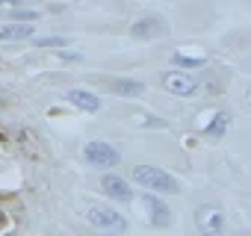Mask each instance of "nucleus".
Wrapping results in <instances>:
<instances>
[{
    "instance_id": "nucleus-1",
    "label": "nucleus",
    "mask_w": 251,
    "mask_h": 236,
    "mask_svg": "<svg viewBox=\"0 0 251 236\" xmlns=\"http://www.w3.org/2000/svg\"><path fill=\"white\" fill-rule=\"evenodd\" d=\"M133 180L139 186H145L148 192H157V195H175V192H180V183L169 171H163L157 165H136L133 168Z\"/></svg>"
},
{
    "instance_id": "nucleus-2",
    "label": "nucleus",
    "mask_w": 251,
    "mask_h": 236,
    "mask_svg": "<svg viewBox=\"0 0 251 236\" xmlns=\"http://www.w3.org/2000/svg\"><path fill=\"white\" fill-rule=\"evenodd\" d=\"M160 86H163L169 94L189 97V94H195V92H198V86H201V83H198V77H195V74L175 68V71H166V74L160 77Z\"/></svg>"
},
{
    "instance_id": "nucleus-3",
    "label": "nucleus",
    "mask_w": 251,
    "mask_h": 236,
    "mask_svg": "<svg viewBox=\"0 0 251 236\" xmlns=\"http://www.w3.org/2000/svg\"><path fill=\"white\" fill-rule=\"evenodd\" d=\"M195 224H198L201 236H222L225 233V212L213 204H204L195 210Z\"/></svg>"
},
{
    "instance_id": "nucleus-4",
    "label": "nucleus",
    "mask_w": 251,
    "mask_h": 236,
    "mask_svg": "<svg viewBox=\"0 0 251 236\" xmlns=\"http://www.w3.org/2000/svg\"><path fill=\"white\" fill-rule=\"evenodd\" d=\"M83 157H86V163L95 165V168H112V165H118V160H121L118 151H115L109 142H86Z\"/></svg>"
},
{
    "instance_id": "nucleus-5",
    "label": "nucleus",
    "mask_w": 251,
    "mask_h": 236,
    "mask_svg": "<svg viewBox=\"0 0 251 236\" xmlns=\"http://www.w3.org/2000/svg\"><path fill=\"white\" fill-rule=\"evenodd\" d=\"M86 221L95 224V227H100V230H115V233L127 227V221H124L121 212H115V210H109V207H98V204L86 210Z\"/></svg>"
},
{
    "instance_id": "nucleus-6",
    "label": "nucleus",
    "mask_w": 251,
    "mask_h": 236,
    "mask_svg": "<svg viewBox=\"0 0 251 236\" xmlns=\"http://www.w3.org/2000/svg\"><path fill=\"white\" fill-rule=\"evenodd\" d=\"M130 33H133V39L148 42V39H160V36H166V33H169V24H166L163 15H145V18L133 21Z\"/></svg>"
},
{
    "instance_id": "nucleus-7",
    "label": "nucleus",
    "mask_w": 251,
    "mask_h": 236,
    "mask_svg": "<svg viewBox=\"0 0 251 236\" xmlns=\"http://www.w3.org/2000/svg\"><path fill=\"white\" fill-rule=\"evenodd\" d=\"M100 189H103L109 198H115V201H130V198H133L130 183L124 180V177H118V174H103V177H100Z\"/></svg>"
},
{
    "instance_id": "nucleus-8",
    "label": "nucleus",
    "mask_w": 251,
    "mask_h": 236,
    "mask_svg": "<svg viewBox=\"0 0 251 236\" xmlns=\"http://www.w3.org/2000/svg\"><path fill=\"white\" fill-rule=\"evenodd\" d=\"M145 210H148L151 224H157V227H169V224H172V212H169V207H166L160 198L145 195Z\"/></svg>"
},
{
    "instance_id": "nucleus-9",
    "label": "nucleus",
    "mask_w": 251,
    "mask_h": 236,
    "mask_svg": "<svg viewBox=\"0 0 251 236\" xmlns=\"http://www.w3.org/2000/svg\"><path fill=\"white\" fill-rule=\"evenodd\" d=\"M68 103H74L83 112H98L100 109V97L95 92H86V89H71L68 92Z\"/></svg>"
},
{
    "instance_id": "nucleus-10",
    "label": "nucleus",
    "mask_w": 251,
    "mask_h": 236,
    "mask_svg": "<svg viewBox=\"0 0 251 236\" xmlns=\"http://www.w3.org/2000/svg\"><path fill=\"white\" fill-rule=\"evenodd\" d=\"M106 86H109V92L124 94V97H136V94H142V92H145V83H142V80H130V77L106 80Z\"/></svg>"
},
{
    "instance_id": "nucleus-11",
    "label": "nucleus",
    "mask_w": 251,
    "mask_h": 236,
    "mask_svg": "<svg viewBox=\"0 0 251 236\" xmlns=\"http://www.w3.org/2000/svg\"><path fill=\"white\" fill-rule=\"evenodd\" d=\"M33 36V24H6L0 30V42H21Z\"/></svg>"
},
{
    "instance_id": "nucleus-12",
    "label": "nucleus",
    "mask_w": 251,
    "mask_h": 236,
    "mask_svg": "<svg viewBox=\"0 0 251 236\" xmlns=\"http://www.w3.org/2000/svg\"><path fill=\"white\" fill-rule=\"evenodd\" d=\"M227 124H230V115H227V112H216V115H213V121L207 124V130H204V133H207V136H213V139H219V136L227 130Z\"/></svg>"
},
{
    "instance_id": "nucleus-13",
    "label": "nucleus",
    "mask_w": 251,
    "mask_h": 236,
    "mask_svg": "<svg viewBox=\"0 0 251 236\" xmlns=\"http://www.w3.org/2000/svg\"><path fill=\"white\" fill-rule=\"evenodd\" d=\"M204 62H207L204 56H186V53H175V56H172V65L180 68V71H183V68H198V65H204Z\"/></svg>"
},
{
    "instance_id": "nucleus-14",
    "label": "nucleus",
    "mask_w": 251,
    "mask_h": 236,
    "mask_svg": "<svg viewBox=\"0 0 251 236\" xmlns=\"http://www.w3.org/2000/svg\"><path fill=\"white\" fill-rule=\"evenodd\" d=\"M36 18H39V12H30V9H9V21H12V24H18V21H21V24H33Z\"/></svg>"
},
{
    "instance_id": "nucleus-15",
    "label": "nucleus",
    "mask_w": 251,
    "mask_h": 236,
    "mask_svg": "<svg viewBox=\"0 0 251 236\" xmlns=\"http://www.w3.org/2000/svg\"><path fill=\"white\" fill-rule=\"evenodd\" d=\"M39 47H65V39L62 36H45V39H36Z\"/></svg>"
},
{
    "instance_id": "nucleus-16",
    "label": "nucleus",
    "mask_w": 251,
    "mask_h": 236,
    "mask_svg": "<svg viewBox=\"0 0 251 236\" xmlns=\"http://www.w3.org/2000/svg\"><path fill=\"white\" fill-rule=\"evenodd\" d=\"M0 3H9V6H18V3H21V0H0Z\"/></svg>"
},
{
    "instance_id": "nucleus-17",
    "label": "nucleus",
    "mask_w": 251,
    "mask_h": 236,
    "mask_svg": "<svg viewBox=\"0 0 251 236\" xmlns=\"http://www.w3.org/2000/svg\"><path fill=\"white\" fill-rule=\"evenodd\" d=\"M0 224H3V215H0Z\"/></svg>"
},
{
    "instance_id": "nucleus-18",
    "label": "nucleus",
    "mask_w": 251,
    "mask_h": 236,
    "mask_svg": "<svg viewBox=\"0 0 251 236\" xmlns=\"http://www.w3.org/2000/svg\"><path fill=\"white\" fill-rule=\"evenodd\" d=\"M239 236H248V233H239Z\"/></svg>"
}]
</instances>
